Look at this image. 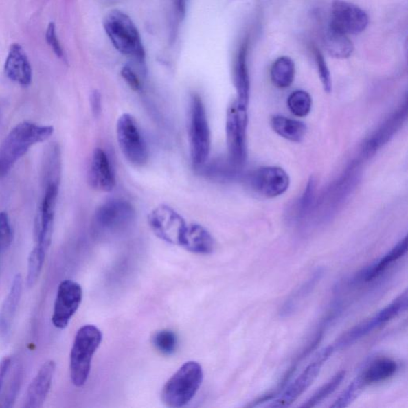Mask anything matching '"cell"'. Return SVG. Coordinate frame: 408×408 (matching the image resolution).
Listing matches in <instances>:
<instances>
[{"mask_svg":"<svg viewBox=\"0 0 408 408\" xmlns=\"http://www.w3.org/2000/svg\"><path fill=\"white\" fill-rule=\"evenodd\" d=\"M53 133L52 126L28 122L17 124L0 144V178L6 177L34 144L47 141Z\"/></svg>","mask_w":408,"mask_h":408,"instance_id":"6da1fadb","label":"cell"},{"mask_svg":"<svg viewBox=\"0 0 408 408\" xmlns=\"http://www.w3.org/2000/svg\"><path fill=\"white\" fill-rule=\"evenodd\" d=\"M104 31L117 51L139 63L146 62V52L140 34L131 17L119 10H113L104 18Z\"/></svg>","mask_w":408,"mask_h":408,"instance_id":"7a4b0ae2","label":"cell"},{"mask_svg":"<svg viewBox=\"0 0 408 408\" xmlns=\"http://www.w3.org/2000/svg\"><path fill=\"white\" fill-rule=\"evenodd\" d=\"M102 341V333L95 326H84L77 332L69 361L71 381L76 387L86 384L91 372L93 356Z\"/></svg>","mask_w":408,"mask_h":408,"instance_id":"3957f363","label":"cell"},{"mask_svg":"<svg viewBox=\"0 0 408 408\" xmlns=\"http://www.w3.org/2000/svg\"><path fill=\"white\" fill-rule=\"evenodd\" d=\"M203 380V368L198 362L183 364L163 387L161 398L169 407H182L196 396Z\"/></svg>","mask_w":408,"mask_h":408,"instance_id":"277c9868","label":"cell"},{"mask_svg":"<svg viewBox=\"0 0 408 408\" xmlns=\"http://www.w3.org/2000/svg\"><path fill=\"white\" fill-rule=\"evenodd\" d=\"M135 218V209L131 203L112 199L101 204L94 213L93 232L99 237L120 235L132 226Z\"/></svg>","mask_w":408,"mask_h":408,"instance_id":"5b68a950","label":"cell"},{"mask_svg":"<svg viewBox=\"0 0 408 408\" xmlns=\"http://www.w3.org/2000/svg\"><path fill=\"white\" fill-rule=\"evenodd\" d=\"M189 141L192 164L195 168H202L210 155L212 141L206 109L197 94L191 98Z\"/></svg>","mask_w":408,"mask_h":408,"instance_id":"8992f818","label":"cell"},{"mask_svg":"<svg viewBox=\"0 0 408 408\" xmlns=\"http://www.w3.org/2000/svg\"><path fill=\"white\" fill-rule=\"evenodd\" d=\"M247 107L236 100L227 112L226 134L229 161L235 167H241L247 160Z\"/></svg>","mask_w":408,"mask_h":408,"instance_id":"52a82bcc","label":"cell"},{"mask_svg":"<svg viewBox=\"0 0 408 408\" xmlns=\"http://www.w3.org/2000/svg\"><path fill=\"white\" fill-rule=\"evenodd\" d=\"M116 131L119 147L126 160L137 167L146 164L148 159L147 144L136 119L131 114H122L118 118Z\"/></svg>","mask_w":408,"mask_h":408,"instance_id":"ba28073f","label":"cell"},{"mask_svg":"<svg viewBox=\"0 0 408 408\" xmlns=\"http://www.w3.org/2000/svg\"><path fill=\"white\" fill-rule=\"evenodd\" d=\"M407 308V291L404 293L393 301L391 304L378 312L376 315L365 321L360 323L350 328L337 341L336 346L339 348H344L350 346L356 341L362 339L363 337L377 330L389 322L393 318L405 312Z\"/></svg>","mask_w":408,"mask_h":408,"instance_id":"9c48e42d","label":"cell"},{"mask_svg":"<svg viewBox=\"0 0 408 408\" xmlns=\"http://www.w3.org/2000/svg\"><path fill=\"white\" fill-rule=\"evenodd\" d=\"M148 222L152 231L161 240L171 245H180L187 223L173 208L161 204L149 213Z\"/></svg>","mask_w":408,"mask_h":408,"instance_id":"30bf717a","label":"cell"},{"mask_svg":"<svg viewBox=\"0 0 408 408\" xmlns=\"http://www.w3.org/2000/svg\"><path fill=\"white\" fill-rule=\"evenodd\" d=\"M83 297L82 288L73 280H63L59 284L54 302L52 324L58 330H64L80 306Z\"/></svg>","mask_w":408,"mask_h":408,"instance_id":"8fae6325","label":"cell"},{"mask_svg":"<svg viewBox=\"0 0 408 408\" xmlns=\"http://www.w3.org/2000/svg\"><path fill=\"white\" fill-rule=\"evenodd\" d=\"M333 350H335V347L328 346L318 353L315 360L306 367V370L302 372V374L287 387V389L282 393L280 397L272 402V404L269 407H288L296 401L310 387L313 382L316 380L321 367L330 359Z\"/></svg>","mask_w":408,"mask_h":408,"instance_id":"7c38bea8","label":"cell"},{"mask_svg":"<svg viewBox=\"0 0 408 408\" xmlns=\"http://www.w3.org/2000/svg\"><path fill=\"white\" fill-rule=\"evenodd\" d=\"M370 23L367 14L356 5L335 0L331 8L330 23L339 31L346 34H359L365 31Z\"/></svg>","mask_w":408,"mask_h":408,"instance_id":"4fadbf2b","label":"cell"},{"mask_svg":"<svg viewBox=\"0 0 408 408\" xmlns=\"http://www.w3.org/2000/svg\"><path fill=\"white\" fill-rule=\"evenodd\" d=\"M250 183L253 190L260 195L275 198L287 191L290 186V177L281 168L264 167L252 174Z\"/></svg>","mask_w":408,"mask_h":408,"instance_id":"5bb4252c","label":"cell"},{"mask_svg":"<svg viewBox=\"0 0 408 408\" xmlns=\"http://www.w3.org/2000/svg\"><path fill=\"white\" fill-rule=\"evenodd\" d=\"M89 185L97 191L111 192L116 186L111 160L104 149L98 148L94 150L88 171Z\"/></svg>","mask_w":408,"mask_h":408,"instance_id":"9a60e30c","label":"cell"},{"mask_svg":"<svg viewBox=\"0 0 408 408\" xmlns=\"http://www.w3.org/2000/svg\"><path fill=\"white\" fill-rule=\"evenodd\" d=\"M56 368V362L52 360L44 363L29 385L25 407L41 408L43 406L51 389Z\"/></svg>","mask_w":408,"mask_h":408,"instance_id":"2e32d148","label":"cell"},{"mask_svg":"<svg viewBox=\"0 0 408 408\" xmlns=\"http://www.w3.org/2000/svg\"><path fill=\"white\" fill-rule=\"evenodd\" d=\"M407 236H405L390 251H388L386 255L376 262H372L371 265L363 268L360 272H358L356 275L353 277L352 283L353 284H357V283L360 284V283L370 282L376 280L393 263H395L403 256H405L407 251Z\"/></svg>","mask_w":408,"mask_h":408,"instance_id":"e0dca14e","label":"cell"},{"mask_svg":"<svg viewBox=\"0 0 408 408\" xmlns=\"http://www.w3.org/2000/svg\"><path fill=\"white\" fill-rule=\"evenodd\" d=\"M5 73L12 81L28 87L32 81V69L21 45L14 43L4 66Z\"/></svg>","mask_w":408,"mask_h":408,"instance_id":"ac0fdd59","label":"cell"},{"mask_svg":"<svg viewBox=\"0 0 408 408\" xmlns=\"http://www.w3.org/2000/svg\"><path fill=\"white\" fill-rule=\"evenodd\" d=\"M324 269L318 267L308 277L307 280L295 288L283 303L280 311V316L282 317H288L293 315L302 303L307 299L308 297L311 295L312 292L315 290L318 283L321 282L323 276H324Z\"/></svg>","mask_w":408,"mask_h":408,"instance_id":"d6986e66","label":"cell"},{"mask_svg":"<svg viewBox=\"0 0 408 408\" xmlns=\"http://www.w3.org/2000/svg\"><path fill=\"white\" fill-rule=\"evenodd\" d=\"M180 246L198 255H209L214 251L215 241L207 229L199 225H187Z\"/></svg>","mask_w":408,"mask_h":408,"instance_id":"ffe728a7","label":"cell"},{"mask_svg":"<svg viewBox=\"0 0 408 408\" xmlns=\"http://www.w3.org/2000/svg\"><path fill=\"white\" fill-rule=\"evenodd\" d=\"M23 292V277L21 273L14 276L11 290L4 300L0 310V333L8 335L11 330L14 315L21 302Z\"/></svg>","mask_w":408,"mask_h":408,"instance_id":"44dd1931","label":"cell"},{"mask_svg":"<svg viewBox=\"0 0 408 408\" xmlns=\"http://www.w3.org/2000/svg\"><path fill=\"white\" fill-rule=\"evenodd\" d=\"M62 175V152L57 143H52L45 149L42 163L43 188L60 183Z\"/></svg>","mask_w":408,"mask_h":408,"instance_id":"7402d4cb","label":"cell"},{"mask_svg":"<svg viewBox=\"0 0 408 408\" xmlns=\"http://www.w3.org/2000/svg\"><path fill=\"white\" fill-rule=\"evenodd\" d=\"M247 43L242 45L238 51L235 69H234V82L237 91L236 100L243 106L247 107L250 98V77L247 66Z\"/></svg>","mask_w":408,"mask_h":408,"instance_id":"603a6c76","label":"cell"},{"mask_svg":"<svg viewBox=\"0 0 408 408\" xmlns=\"http://www.w3.org/2000/svg\"><path fill=\"white\" fill-rule=\"evenodd\" d=\"M325 47L330 56L335 58L344 59L352 56L354 46L348 37V34L343 33L328 23L323 36Z\"/></svg>","mask_w":408,"mask_h":408,"instance_id":"cb8c5ba5","label":"cell"},{"mask_svg":"<svg viewBox=\"0 0 408 408\" xmlns=\"http://www.w3.org/2000/svg\"><path fill=\"white\" fill-rule=\"evenodd\" d=\"M398 370L396 362L390 358H380L370 365L361 375L366 385L389 379Z\"/></svg>","mask_w":408,"mask_h":408,"instance_id":"d4e9b609","label":"cell"},{"mask_svg":"<svg viewBox=\"0 0 408 408\" xmlns=\"http://www.w3.org/2000/svg\"><path fill=\"white\" fill-rule=\"evenodd\" d=\"M271 124L278 135L293 142H301L307 131L305 123L282 116L273 117Z\"/></svg>","mask_w":408,"mask_h":408,"instance_id":"484cf974","label":"cell"},{"mask_svg":"<svg viewBox=\"0 0 408 408\" xmlns=\"http://www.w3.org/2000/svg\"><path fill=\"white\" fill-rule=\"evenodd\" d=\"M295 65L291 58L282 56L273 63L271 71V80L278 88L290 87L295 80Z\"/></svg>","mask_w":408,"mask_h":408,"instance_id":"4316f807","label":"cell"},{"mask_svg":"<svg viewBox=\"0 0 408 408\" xmlns=\"http://www.w3.org/2000/svg\"><path fill=\"white\" fill-rule=\"evenodd\" d=\"M47 251L36 246L28 257L27 285L29 288L36 284L41 276Z\"/></svg>","mask_w":408,"mask_h":408,"instance_id":"83f0119b","label":"cell"},{"mask_svg":"<svg viewBox=\"0 0 408 408\" xmlns=\"http://www.w3.org/2000/svg\"><path fill=\"white\" fill-rule=\"evenodd\" d=\"M345 376V371L337 372L330 381H328L319 390H317L302 407H313L319 405L320 403L326 400L327 397L330 396L332 393L337 390V388L339 387L341 385L342 381H344Z\"/></svg>","mask_w":408,"mask_h":408,"instance_id":"f1b7e54d","label":"cell"},{"mask_svg":"<svg viewBox=\"0 0 408 408\" xmlns=\"http://www.w3.org/2000/svg\"><path fill=\"white\" fill-rule=\"evenodd\" d=\"M287 104L288 109L293 115L298 117H304L310 113L312 108V98L304 91L293 92L288 98Z\"/></svg>","mask_w":408,"mask_h":408,"instance_id":"f546056e","label":"cell"},{"mask_svg":"<svg viewBox=\"0 0 408 408\" xmlns=\"http://www.w3.org/2000/svg\"><path fill=\"white\" fill-rule=\"evenodd\" d=\"M367 385L364 381H363L361 376L356 377L350 385L346 388V390L343 392L340 397H338L335 404L331 405V407L343 408L346 407L353 401H354L358 396L361 394L364 388Z\"/></svg>","mask_w":408,"mask_h":408,"instance_id":"4dcf8cb0","label":"cell"},{"mask_svg":"<svg viewBox=\"0 0 408 408\" xmlns=\"http://www.w3.org/2000/svg\"><path fill=\"white\" fill-rule=\"evenodd\" d=\"M403 117L402 111L397 113L394 117H392L381 131L376 133L375 137H373L371 141L370 146H367V152H370L371 149H377L382 144H384L388 140L393 133H394L396 127L401 124V118Z\"/></svg>","mask_w":408,"mask_h":408,"instance_id":"1f68e13d","label":"cell"},{"mask_svg":"<svg viewBox=\"0 0 408 408\" xmlns=\"http://www.w3.org/2000/svg\"><path fill=\"white\" fill-rule=\"evenodd\" d=\"M154 346L164 355H172L177 347V337L171 330H162L156 333L152 338Z\"/></svg>","mask_w":408,"mask_h":408,"instance_id":"d6a6232c","label":"cell"},{"mask_svg":"<svg viewBox=\"0 0 408 408\" xmlns=\"http://www.w3.org/2000/svg\"><path fill=\"white\" fill-rule=\"evenodd\" d=\"M13 231L6 212H0V251L3 253L11 247Z\"/></svg>","mask_w":408,"mask_h":408,"instance_id":"836d02e7","label":"cell"},{"mask_svg":"<svg viewBox=\"0 0 408 408\" xmlns=\"http://www.w3.org/2000/svg\"><path fill=\"white\" fill-rule=\"evenodd\" d=\"M22 381L23 371L21 367H18L14 373L11 383H10L6 397H5L4 407L10 408L13 406L18 396L19 389H21Z\"/></svg>","mask_w":408,"mask_h":408,"instance_id":"e575fe53","label":"cell"},{"mask_svg":"<svg viewBox=\"0 0 408 408\" xmlns=\"http://www.w3.org/2000/svg\"><path fill=\"white\" fill-rule=\"evenodd\" d=\"M315 56L322 86L327 93H330L332 91L331 76L325 58L317 49H315Z\"/></svg>","mask_w":408,"mask_h":408,"instance_id":"d590c367","label":"cell"},{"mask_svg":"<svg viewBox=\"0 0 408 408\" xmlns=\"http://www.w3.org/2000/svg\"><path fill=\"white\" fill-rule=\"evenodd\" d=\"M46 39L47 43L53 49L54 53H56L57 57L59 58H63L64 54L60 43L58 41V38L56 34V24L54 23H49L46 32Z\"/></svg>","mask_w":408,"mask_h":408,"instance_id":"8d00e7d4","label":"cell"},{"mask_svg":"<svg viewBox=\"0 0 408 408\" xmlns=\"http://www.w3.org/2000/svg\"><path fill=\"white\" fill-rule=\"evenodd\" d=\"M121 73L129 87L135 91H141L142 86L140 79H139L137 73L133 71V69L131 67L128 66V65L124 66L122 69Z\"/></svg>","mask_w":408,"mask_h":408,"instance_id":"74e56055","label":"cell"},{"mask_svg":"<svg viewBox=\"0 0 408 408\" xmlns=\"http://www.w3.org/2000/svg\"><path fill=\"white\" fill-rule=\"evenodd\" d=\"M91 102V111L94 117H98L102 112V96L100 92L93 91L89 98Z\"/></svg>","mask_w":408,"mask_h":408,"instance_id":"f35d334b","label":"cell"},{"mask_svg":"<svg viewBox=\"0 0 408 408\" xmlns=\"http://www.w3.org/2000/svg\"><path fill=\"white\" fill-rule=\"evenodd\" d=\"M12 360L11 358L7 356L0 361V394L3 390L5 379L8 374L10 367H11Z\"/></svg>","mask_w":408,"mask_h":408,"instance_id":"ab89813d","label":"cell"},{"mask_svg":"<svg viewBox=\"0 0 408 408\" xmlns=\"http://www.w3.org/2000/svg\"><path fill=\"white\" fill-rule=\"evenodd\" d=\"M174 3L177 16L181 19H183L186 14L188 0H174Z\"/></svg>","mask_w":408,"mask_h":408,"instance_id":"60d3db41","label":"cell"}]
</instances>
